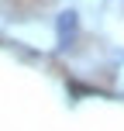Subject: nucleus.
Wrapping results in <instances>:
<instances>
[{"label":"nucleus","mask_w":124,"mask_h":131,"mask_svg":"<svg viewBox=\"0 0 124 131\" xmlns=\"http://www.w3.org/2000/svg\"><path fill=\"white\" fill-rule=\"evenodd\" d=\"M76 14L72 10H65V14H59V21H55V28H59V35H62V41H69L72 38V31H76Z\"/></svg>","instance_id":"f257e3e1"}]
</instances>
